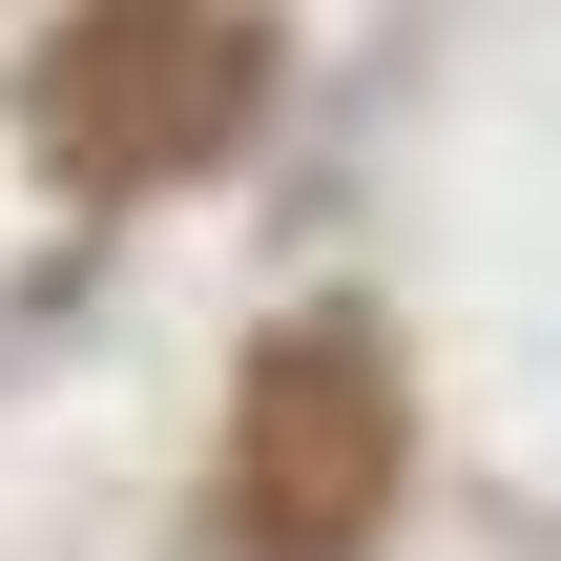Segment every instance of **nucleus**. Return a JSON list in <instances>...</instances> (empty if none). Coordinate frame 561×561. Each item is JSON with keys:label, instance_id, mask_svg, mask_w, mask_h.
Here are the masks:
<instances>
[{"label": "nucleus", "instance_id": "nucleus-2", "mask_svg": "<svg viewBox=\"0 0 561 561\" xmlns=\"http://www.w3.org/2000/svg\"><path fill=\"white\" fill-rule=\"evenodd\" d=\"M416 479V396H396V333L375 312H291L229 396V561H375Z\"/></svg>", "mask_w": 561, "mask_h": 561}, {"label": "nucleus", "instance_id": "nucleus-1", "mask_svg": "<svg viewBox=\"0 0 561 561\" xmlns=\"http://www.w3.org/2000/svg\"><path fill=\"white\" fill-rule=\"evenodd\" d=\"M250 104H271V21H250V0H62V21H42V83H21L42 167H62L83 208L187 187Z\"/></svg>", "mask_w": 561, "mask_h": 561}]
</instances>
